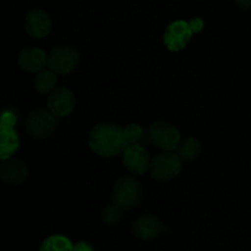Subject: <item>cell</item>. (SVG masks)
Wrapping results in <instances>:
<instances>
[{
	"label": "cell",
	"mask_w": 251,
	"mask_h": 251,
	"mask_svg": "<svg viewBox=\"0 0 251 251\" xmlns=\"http://www.w3.org/2000/svg\"><path fill=\"white\" fill-rule=\"evenodd\" d=\"M124 129L114 123H100L91 129L88 135L90 149L100 157H113L123 153L129 146Z\"/></svg>",
	"instance_id": "6da1fadb"
},
{
	"label": "cell",
	"mask_w": 251,
	"mask_h": 251,
	"mask_svg": "<svg viewBox=\"0 0 251 251\" xmlns=\"http://www.w3.org/2000/svg\"><path fill=\"white\" fill-rule=\"evenodd\" d=\"M142 189L139 181L131 176H122L118 179L113 188V202L123 210H130L141 201Z\"/></svg>",
	"instance_id": "7a4b0ae2"
},
{
	"label": "cell",
	"mask_w": 251,
	"mask_h": 251,
	"mask_svg": "<svg viewBox=\"0 0 251 251\" xmlns=\"http://www.w3.org/2000/svg\"><path fill=\"white\" fill-rule=\"evenodd\" d=\"M150 171L154 180L169 181L180 174L181 158L174 152L164 151L152 159Z\"/></svg>",
	"instance_id": "3957f363"
},
{
	"label": "cell",
	"mask_w": 251,
	"mask_h": 251,
	"mask_svg": "<svg viewBox=\"0 0 251 251\" xmlns=\"http://www.w3.org/2000/svg\"><path fill=\"white\" fill-rule=\"evenodd\" d=\"M80 63V54L70 46H60L54 48L48 55V66L58 75L71 74Z\"/></svg>",
	"instance_id": "277c9868"
},
{
	"label": "cell",
	"mask_w": 251,
	"mask_h": 251,
	"mask_svg": "<svg viewBox=\"0 0 251 251\" xmlns=\"http://www.w3.org/2000/svg\"><path fill=\"white\" fill-rule=\"evenodd\" d=\"M150 137L158 149L163 151H176L180 145V131L167 122H154L150 126Z\"/></svg>",
	"instance_id": "5b68a950"
},
{
	"label": "cell",
	"mask_w": 251,
	"mask_h": 251,
	"mask_svg": "<svg viewBox=\"0 0 251 251\" xmlns=\"http://www.w3.org/2000/svg\"><path fill=\"white\" fill-rule=\"evenodd\" d=\"M56 129V117L46 109L33 110L26 122V130L34 139H46Z\"/></svg>",
	"instance_id": "8992f818"
},
{
	"label": "cell",
	"mask_w": 251,
	"mask_h": 251,
	"mask_svg": "<svg viewBox=\"0 0 251 251\" xmlns=\"http://www.w3.org/2000/svg\"><path fill=\"white\" fill-rule=\"evenodd\" d=\"M194 32L189 21L176 20L166 28L163 34V43L171 51H180L186 48L191 41Z\"/></svg>",
	"instance_id": "52a82bcc"
},
{
	"label": "cell",
	"mask_w": 251,
	"mask_h": 251,
	"mask_svg": "<svg viewBox=\"0 0 251 251\" xmlns=\"http://www.w3.org/2000/svg\"><path fill=\"white\" fill-rule=\"evenodd\" d=\"M123 162L127 171L139 176L146 173L151 167L149 152L140 145H129L123 152Z\"/></svg>",
	"instance_id": "ba28073f"
},
{
	"label": "cell",
	"mask_w": 251,
	"mask_h": 251,
	"mask_svg": "<svg viewBox=\"0 0 251 251\" xmlns=\"http://www.w3.org/2000/svg\"><path fill=\"white\" fill-rule=\"evenodd\" d=\"M48 108L55 117L63 118L71 114L75 108V96L66 87H56L48 97Z\"/></svg>",
	"instance_id": "9c48e42d"
},
{
	"label": "cell",
	"mask_w": 251,
	"mask_h": 251,
	"mask_svg": "<svg viewBox=\"0 0 251 251\" xmlns=\"http://www.w3.org/2000/svg\"><path fill=\"white\" fill-rule=\"evenodd\" d=\"M25 28L33 38H44L50 33L51 20L46 11L41 9L32 10L25 20Z\"/></svg>",
	"instance_id": "30bf717a"
},
{
	"label": "cell",
	"mask_w": 251,
	"mask_h": 251,
	"mask_svg": "<svg viewBox=\"0 0 251 251\" xmlns=\"http://www.w3.org/2000/svg\"><path fill=\"white\" fill-rule=\"evenodd\" d=\"M28 176V169L21 159H6L0 166V179L6 185H21Z\"/></svg>",
	"instance_id": "8fae6325"
},
{
	"label": "cell",
	"mask_w": 251,
	"mask_h": 251,
	"mask_svg": "<svg viewBox=\"0 0 251 251\" xmlns=\"http://www.w3.org/2000/svg\"><path fill=\"white\" fill-rule=\"evenodd\" d=\"M19 65L27 73H41L48 65V55L46 51L37 47L22 49L19 54Z\"/></svg>",
	"instance_id": "7c38bea8"
},
{
	"label": "cell",
	"mask_w": 251,
	"mask_h": 251,
	"mask_svg": "<svg viewBox=\"0 0 251 251\" xmlns=\"http://www.w3.org/2000/svg\"><path fill=\"white\" fill-rule=\"evenodd\" d=\"M161 229L162 223L159 218L153 215H150V213L140 216L132 226L134 234L142 240L154 239L156 237H158Z\"/></svg>",
	"instance_id": "4fadbf2b"
},
{
	"label": "cell",
	"mask_w": 251,
	"mask_h": 251,
	"mask_svg": "<svg viewBox=\"0 0 251 251\" xmlns=\"http://www.w3.org/2000/svg\"><path fill=\"white\" fill-rule=\"evenodd\" d=\"M1 144H0V159H9L20 147V139L14 127L1 125Z\"/></svg>",
	"instance_id": "5bb4252c"
},
{
	"label": "cell",
	"mask_w": 251,
	"mask_h": 251,
	"mask_svg": "<svg viewBox=\"0 0 251 251\" xmlns=\"http://www.w3.org/2000/svg\"><path fill=\"white\" fill-rule=\"evenodd\" d=\"M56 82H58V77L54 71L43 70L38 73V75L34 78V88L38 93L42 95H50L54 90L56 88Z\"/></svg>",
	"instance_id": "9a60e30c"
},
{
	"label": "cell",
	"mask_w": 251,
	"mask_h": 251,
	"mask_svg": "<svg viewBox=\"0 0 251 251\" xmlns=\"http://www.w3.org/2000/svg\"><path fill=\"white\" fill-rule=\"evenodd\" d=\"M201 144L195 137H186L180 142L178 149V154L184 162H193L200 156Z\"/></svg>",
	"instance_id": "2e32d148"
},
{
	"label": "cell",
	"mask_w": 251,
	"mask_h": 251,
	"mask_svg": "<svg viewBox=\"0 0 251 251\" xmlns=\"http://www.w3.org/2000/svg\"><path fill=\"white\" fill-rule=\"evenodd\" d=\"M74 245L65 235H50L42 243L39 251H73Z\"/></svg>",
	"instance_id": "e0dca14e"
},
{
	"label": "cell",
	"mask_w": 251,
	"mask_h": 251,
	"mask_svg": "<svg viewBox=\"0 0 251 251\" xmlns=\"http://www.w3.org/2000/svg\"><path fill=\"white\" fill-rule=\"evenodd\" d=\"M123 217V208H120L119 206L114 205H110L107 206L104 208L102 213V218L104 221L105 225L108 226H115L122 221Z\"/></svg>",
	"instance_id": "ac0fdd59"
},
{
	"label": "cell",
	"mask_w": 251,
	"mask_h": 251,
	"mask_svg": "<svg viewBox=\"0 0 251 251\" xmlns=\"http://www.w3.org/2000/svg\"><path fill=\"white\" fill-rule=\"evenodd\" d=\"M125 139L129 144H136L142 137V127L137 124H130L124 127Z\"/></svg>",
	"instance_id": "d6986e66"
},
{
	"label": "cell",
	"mask_w": 251,
	"mask_h": 251,
	"mask_svg": "<svg viewBox=\"0 0 251 251\" xmlns=\"http://www.w3.org/2000/svg\"><path fill=\"white\" fill-rule=\"evenodd\" d=\"M15 124H16V117H15L14 113L10 112V110L2 113V117H1V125H2V126L14 127Z\"/></svg>",
	"instance_id": "ffe728a7"
},
{
	"label": "cell",
	"mask_w": 251,
	"mask_h": 251,
	"mask_svg": "<svg viewBox=\"0 0 251 251\" xmlns=\"http://www.w3.org/2000/svg\"><path fill=\"white\" fill-rule=\"evenodd\" d=\"M189 24H190V27L191 29H193L194 33H199V32L202 31L203 27H205V22H203V20L200 19V17H194V19H191L190 21H189Z\"/></svg>",
	"instance_id": "44dd1931"
},
{
	"label": "cell",
	"mask_w": 251,
	"mask_h": 251,
	"mask_svg": "<svg viewBox=\"0 0 251 251\" xmlns=\"http://www.w3.org/2000/svg\"><path fill=\"white\" fill-rule=\"evenodd\" d=\"M73 251H96L95 248L87 242H78L74 245Z\"/></svg>",
	"instance_id": "7402d4cb"
},
{
	"label": "cell",
	"mask_w": 251,
	"mask_h": 251,
	"mask_svg": "<svg viewBox=\"0 0 251 251\" xmlns=\"http://www.w3.org/2000/svg\"><path fill=\"white\" fill-rule=\"evenodd\" d=\"M235 4L242 10H250L251 9V0H235Z\"/></svg>",
	"instance_id": "603a6c76"
}]
</instances>
